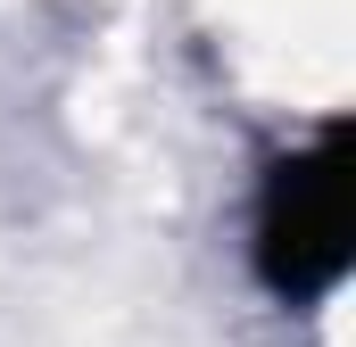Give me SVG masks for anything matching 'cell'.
<instances>
[{
    "label": "cell",
    "mask_w": 356,
    "mask_h": 347,
    "mask_svg": "<svg viewBox=\"0 0 356 347\" xmlns=\"http://www.w3.org/2000/svg\"><path fill=\"white\" fill-rule=\"evenodd\" d=\"M257 273L273 298L307 306L348 273V133L332 124L315 149L282 158L257 198Z\"/></svg>",
    "instance_id": "1"
}]
</instances>
